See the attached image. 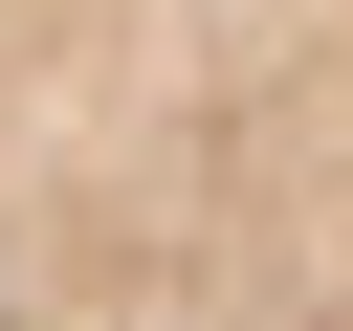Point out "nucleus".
<instances>
[{"mask_svg": "<svg viewBox=\"0 0 353 331\" xmlns=\"http://www.w3.org/2000/svg\"><path fill=\"white\" fill-rule=\"evenodd\" d=\"M0 331H353V0H0Z\"/></svg>", "mask_w": 353, "mask_h": 331, "instance_id": "f257e3e1", "label": "nucleus"}]
</instances>
